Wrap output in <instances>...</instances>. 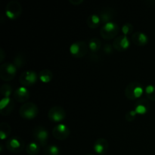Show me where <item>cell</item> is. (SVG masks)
<instances>
[{"mask_svg": "<svg viewBox=\"0 0 155 155\" xmlns=\"http://www.w3.org/2000/svg\"><path fill=\"white\" fill-rule=\"evenodd\" d=\"M15 108V102L12 98H3L0 101V114L2 116H8Z\"/></svg>", "mask_w": 155, "mask_h": 155, "instance_id": "13", "label": "cell"}, {"mask_svg": "<svg viewBox=\"0 0 155 155\" xmlns=\"http://www.w3.org/2000/svg\"><path fill=\"white\" fill-rule=\"evenodd\" d=\"M26 63V61H25V57L23 54H17L15 55V58H14V61L13 64H15V66L18 69L19 68H21Z\"/></svg>", "mask_w": 155, "mask_h": 155, "instance_id": "25", "label": "cell"}, {"mask_svg": "<svg viewBox=\"0 0 155 155\" xmlns=\"http://www.w3.org/2000/svg\"><path fill=\"white\" fill-rule=\"evenodd\" d=\"M101 23L105 24L107 23L112 22L115 16V11L111 7H104L100 9L98 13Z\"/></svg>", "mask_w": 155, "mask_h": 155, "instance_id": "14", "label": "cell"}, {"mask_svg": "<svg viewBox=\"0 0 155 155\" xmlns=\"http://www.w3.org/2000/svg\"><path fill=\"white\" fill-rule=\"evenodd\" d=\"M18 68L13 63L5 62L0 66V78L3 81H11L16 76Z\"/></svg>", "mask_w": 155, "mask_h": 155, "instance_id": "4", "label": "cell"}, {"mask_svg": "<svg viewBox=\"0 0 155 155\" xmlns=\"http://www.w3.org/2000/svg\"><path fill=\"white\" fill-rule=\"evenodd\" d=\"M113 49H114L113 45L110 44H105L104 45V51L106 54H110L113 52Z\"/></svg>", "mask_w": 155, "mask_h": 155, "instance_id": "30", "label": "cell"}, {"mask_svg": "<svg viewBox=\"0 0 155 155\" xmlns=\"http://www.w3.org/2000/svg\"><path fill=\"white\" fill-rule=\"evenodd\" d=\"M151 107L149 101L145 98H141L138 100L134 105V110L138 115H144L149 110Z\"/></svg>", "mask_w": 155, "mask_h": 155, "instance_id": "16", "label": "cell"}, {"mask_svg": "<svg viewBox=\"0 0 155 155\" xmlns=\"http://www.w3.org/2000/svg\"><path fill=\"white\" fill-rule=\"evenodd\" d=\"M39 79L40 80L41 82L42 83H49L53 78V74L50 70L45 69L41 71L39 73Z\"/></svg>", "mask_w": 155, "mask_h": 155, "instance_id": "22", "label": "cell"}, {"mask_svg": "<svg viewBox=\"0 0 155 155\" xmlns=\"http://www.w3.org/2000/svg\"><path fill=\"white\" fill-rule=\"evenodd\" d=\"M20 115L26 120L34 119L39 113L38 106L33 102H26L23 104L19 110Z\"/></svg>", "mask_w": 155, "mask_h": 155, "instance_id": "5", "label": "cell"}, {"mask_svg": "<svg viewBox=\"0 0 155 155\" xmlns=\"http://www.w3.org/2000/svg\"><path fill=\"white\" fill-rule=\"evenodd\" d=\"M30 96V93L28 89L25 86L18 87L15 92H13V98L15 101L18 102H25L29 99Z\"/></svg>", "mask_w": 155, "mask_h": 155, "instance_id": "15", "label": "cell"}, {"mask_svg": "<svg viewBox=\"0 0 155 155\" xmlns=\"http://www.w3.org/2000/svg\"><path fill=\"white\" fill-rule=\"evenodd\" d=\"M145 93L148 99L155 101V86H154V85H148L145 88Z\"/></svg>", "mask_w": 155, "mask_h": 155, "instance_id": "26", "label": "cell"}, {"mask_svg": "<svg viewBox=\"0 0 155 155\" xmlns=\"http://www.w3.org/2000/svg\"><path fill=\"white\" fill-rule=\"evenodd\" d=\"M69 2L74 5H79L82 2H83V0H69Z\"/></svg>", "mask_w": 155, "mask_h": 155, "instance_id": "31", "label": "cell"}, {"mask_svg": "<svg viewBox=\"0 0 155 155\" xmlns=\"http://www.w3.org/2000/svg\"><path fill=\"white\" fill-rule=\"evenodd\" d=\"M6 148L10 152L20 153L24 148L25 144L24 141L18 136H12L6 141Z\"/></svg>", "mask_w": 155, "mask_h": 155, "instance_id": "8", "label": "cell"}, {"mask_svg": "<svg viewBox=\"0 0 155 155\" xmlns=\"http://www.w3.org/2000/svg\"><path fill=\"white\" fill-rule=\"evenodd\" d=\"M131 39L133 43L139 46H143V45H147L149 41L148 36L143 32L141 31H136L133 33Z\"/></svg>", "mask_w": 155, "mask_h": 155, "instance_id": "18", "label": "cell"}, {"mask_svg": "<svg viewBox=\"0 0 155 155\" xmlns=\"http://www.w3.org/2000/svg\"><path fill=\"white\" fill-rule=\"evenodd\" d=\"M12 86L9 84H3L1 87V94L3 96V98H11V95L12 94Z\"/></svg>", "mask_w": 155, "mask_h": 155, "instance_id": "27", "label": "cell"}, {"mask_svg": "<svg viewBox=\"0 0 155 155\" xmlns=\"http://www.w3.org/2000/svg\"><path fill=\"white\" fill-rule=\"evenodd\" d=\"M38 77L39 76L35 71H26L20 75L19 82L23 86H31L37 82Z\"/></svg>", "mask_w": 155, "mask_h": 155, "instance_id": "9", "label": "cell"}, {"mask_svg": "<svg viewBox=\"0 0 155 155\" xmlns=\"http://www.w3.org/2000/svg\"><path fill=\"white\" fill-rule=\"evenodd\" d=\"M33 136L36 142L39 144L40 146L46 147L49 134L46 129L42 126H37L33 131Z\"/></svg>", "mask_w": 155, "mask_h": 155, "instance_id": "7", "label": "cell"}, {"mask_svg": "<svg viewBox=\"0 0 155 155\" xmlns=\"http://www.w3.org/2000/svg\"><path fill=\"white\" fill-rule=\"evenodd\" d=\"M89 45L85 41H77L70 46V52L71 55L75 58H83L88 54Z\"/></svg>", "mask_w": 155, "mask_h": 155, "instance_id": "6", "label": "cell"}, {"mask_svg": "<svg viewBox=\"0 0 155 155\" xmlns=\"http://www.w3.org/2000/svg\"><path fill=\"white\" fill-rule=\"evenodd\" d=\"M86 24L89 28L96 29L101 24V21L98 14H92L86 19Z\"/></svg>", "mask_w": 155, "mask_h": 155, "instance_id": "19", "label": "cell"}, {"mask_svg": "<svg viewBox=\"0 0 155 155\" xmlns=\"http://www.w3.org/2000/svg\"><path fill=\"white\" fill-rule=\"evenodd\" d=\"M22 13V5L20 2L17 0H12L5 7V15L8 19L16 20L20 18Z\"/></svg>", "mask_w": 155, "mask_h": 155, "instance_id": "3", "label": "cell"}, {"mask_svg": "<svg viewBox=\"0 0 155 155\" xmlns=\"http://www.w3.org/2000/svg\"><path fill=\"white\" fill-rule=\"evenodd\" d=\"M154 35H155V33H154Z\"/></svg>", "mask_w": 155, "mask_h": 155, "instance_id": "34", "label": "cell"}, {"mask_svg": "<svg viewBox=\"0 0 155 155\" xmlns=\"http://www.w3.org/2000/svg\"><path fill=\"white\" fill-rule=\"evenodd\" d=\"M137 114L135 111L134 110H130V111L127 112L125 115V119L126 120L128 121V122H133V121L135 120V119L136 118V116H137Z\"/></svg>", "mask_w": 155, "mask_h": 155, "instance_id": "29", "label": "cell"}, {"mask_svg": "<svg viewBox=\"0 0 155 155\" xmlns=\"http://www.w3.org/2000/svg\"><path fill=\"white\" fill-rule=\"evenodd\" d=\"M12 133V127L8 123L2 122L0 124V138L2 140L7 139Z\"/></svg>", "mask_w": 155, "mask_h": 155, "instance_id": "20", "label": "cell"}, {"mask_svg": "<svg viewBox=\"0 0 155 155\" xmlns=\"http://www.w3.org/2000/svg\"><path fill=\"white\" fill-rule=\"evenodd\" d=\"M133 30H134V27L132 24L130 23H126L121 27V30H122V33H124V35L125 36H128V35L131 34L133 32Z\"/></svg>", "mask_w": 155, "mask_h": 155, "instance_id": "28", "label": "cell"}, {"mask_svg": "<svg viewBox=\"0 0 155 155\" xmlns=\"http://www.w3.org/2000/svg\"><path fill=\"white\" fill-rule=\"evenodd\" d=\"M5 57V54L3 50V48H0V62H2L4 61Z\"/></svg>", "mask_w": 155, "mask_h": 155, "instance_id": "32", "label": "cell"}, {"mask_svg": "<svg viewBox=\"0 0 155 155\" xmlns=\"http://www.w3.org/2000/svg\"><path fill=\"white\" fill-rule=\"evenodd\" d=\"M71 134L70 129L67 125L60 124L56 125L52 130V135L57 140L63 141L68 139Z\"/></svg>", "mask_w": 155, "mask_h": 155, "instance_id": "11", "label": "cell"}, {"mask_svg": "<svg viewBox=\"0 0 155 155\" xmlns=\"http://www.w3.org/2000/svg\"><path fill=\"white\" fill-rule=\"evenodd\" d=\"M88 45H89V48L92 52H97L101 48V42L98 38L94 37L89 40Z\"/></svg>", "mask_w": 155, "mask_h": 155, "instance_id": "23", "label": "cell"}, {"mask_svg": "<svg viewBox=\"0 0 155 155\" xmlns=\"http://www.w3.org/2000/svg\"><path fill=\"white\" fill-rule=\"evenodd\" d=\"M43 155H60V149L55 145H48L44 149Z\"/></svg>", "mask_w": 155, "mask_h": 155, "instance_id": "24", "label": "cell"}, {"mask_svg": "<svg viewBox=\"0 0 155 155\" xmlns=\"http://www.w3.org/2000/svg\"><path fill=\"white\" fill-rule=\"evenodd\" d=\"M40 145L36 142H31L26 146V151L30 155H36L40 151Z\"/></svg>", "mask_w": 155, "mask_h": 155, "instance_id": "21", "label": "cell"}, {"mask_svg": "<svg viewBox=\"0 0 155 155\" xmlns=\"http://www.w3.org/2000/svg\"><path fill=\"white\" fill-rule=\"evenodd\" d=\"M144 92V88L141 83L138 82H131L125 89V96L130 100H136L140 98Z\"/></svg>", "mask_w": 155, "mask_h": 155, "instance_id": "1", "label": "cell"}, {"mask_svg": "<svg viewBox=\"0 0 155 155\" xmlns=\"http://www.w3.org/2000/svg\"><path fill=\"white\" fill-rule=\"evenodd\" d=\"M66 111L61 106H54L48 112V117L52 122L58 123L63 121L66 117Z\"/></svg>", "mask_w": 155, "mask_h": 155, "instance_id": "10", "label": "cell"}, {"mask_svg": "<svg viewBox=\"0 0 155 155\" xmlns=\"http://www.w3.org/2000/svg\"><path fill=\"white\" fill-rule=\"evenodd\" d=\"M112 45H113L114 48L117 51H124L130 47V39L125 35H120V36H118L115 38Z\"/></svg>", "mask_w": 155, "mask_h": 155, "instance_id": "12", "label": "cell"}, {"mask_svg": "<svg viewBox=\"0 0 155 155\" xmlns=\"http://www.w3.org/2000/svg\"><path fill=\"white\" fill-rule=\"evenodd\" d=\"M93 148L98 154H104L108 151L109 143L104 138H99L94 143Z\"/></svg>", "mask_w": 155, "mask_h": 155, "instance_id": "17", "label": "cell"}, {"mask_svg": "<svg viewBox=\"0 0 155 155\" xmlns=\"http://www.w3.org/2000/svg\"><path fill=\"white\" fill-rule=\"evenodd\" d=\"M119 26L117 25V24L112 21V22L103 24L100 30V35L105 40H110L114 38H116L119 33Z\"/></svg>", "mask_w": 155, "mask_h": 155, "instance_id": "2", "label": "cell"}, {"mask_svg": "<svg viewBox=\"0 0 155 155\" xmlns=\"http://www.w3.org/2000/svg\"><path fill=\"white\" fill-rule=\"evenodd\" d=\"M86 155H95V154H86Z\"/></svg>", "mask_w": 155, "mask_h": 155, "instance_id": "33", "label": "cell"}]
</instances>
